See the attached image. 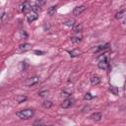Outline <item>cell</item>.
I'll return each instance as SVG.
<instances>
[{"instance_id": "5b68a950", "label": "cell", "mask_w": 126, "mask_h": 126, "mask_svg": "<svg viewBox=\"0 0 126 126\" xmlns=\"http://www.w3.org/2000/svg\"><path fill=\"white\" fill-rule=\"evenodd\" d=\"M37 18H38L37 13H36V12H33V11L29 12L28 15H27V20H28L29 23H32V22H34Z\"/></svg>"}, {"instance_id": "9a60e30c", "label": "cell", "mask_w": 126, "mask_h": 126, "mask_svg": "<svg viewBox=\"0 0 126 126\" xmlns=\"http://www.w3.org/2000/svg\"><path fill=\"white\" fill-rule=\"evenodd\" d=\"M56 10H57V6H52V7H50V8L48 9L47 14H48L49 16H52V15H54V14H55Z\"/></svg>"}, {"instance_id": "52a82bcc", "label": "cell", "mask_w": 126, "mask_h": 126, "mask_svg": "<svg viewBox=\"0 0 126 126\" xmlns=\"http://www.w3.org/2000/svg\"><path fill=\"white\" fill-rule=\"evenodd\" d=\"M73 99L72 98H66V99H64L63 100V102L61 103V107H63V108H69V107H71L72 105H73Z\"/></svg>"}, {"instance_id": "484cf974", "label": "cell", "mask_w": 126, "mask_h": 126, "mask_svg": "<svg viewBox=\"0 0 126 126\" xmlns=\"http://www.w3.org/2000/svg\"><path fill=\"white\" fill-rule=\"evenodd\" d=\"M37 1H38L39 5H43V4L45 3V0H37Z\"/></svg>"}, {"instance_id": "30bf717a", "label": "cell", "mask_w": 126, "mask_h": 126, "mask_svg": "<svg viewBox=\"0 0 126 126\" xmlns=\"http://www.w3.org/2000/svg\"><path fill=\"white\" fill-rule=\"evenodd\" d=\"M108 47H109V44H108V43H106V44H104V45H99V46H97V47L94 49V52H95V53H98V52L105 51V50L108 49Z\"/></svg>"}, {"instance_id": "4fadbf2b", "label": "cell", "mask_w": 126, "mask_h": 126, "mask_svg": "<svg viewBox=\"0 0 126 126\" xmlns=\"http://www.w3.org/2000/svg\"><path fill=\"white\" fill-rule=\"evenodd\" d=\"M83 30V26L81 24H75V26L73 27V31L75 32H81Z\"/></svg>"}, {"instance_id": "8fae6325", "label": "cell", "mask_w": 126, "mask_h": 126, "mask_svg": "<svg viewBox=\"0 0 126 126\" xmlns=\"http://www.w3.org/2000/svg\"><path fill=\"white\" fill-rule=\"evenodd\" d=\"M100 83V78L99 77H97V76H93L92 78H91V84H92V86H96V85H98Z\"/></svg>"}, {"instance_id": "9c48e42d", "label": "cell", "mask_w": 126, "mask_h": 126, "mask_svg": "<svg viewBox=\"0 0 126 126\" xmlns=\"http://www.w3.org/2000/svg\"><path fill=\"white\" fill-rule=\"evenodd\" d=\"M21 7H22V12L24 13H27L30 10H32V5L30 4V2H24Z\"/></svg>"}, {"instance_id": "d4e9b609", "label": "cell", "mask_w": 126, "mask_h": 126, "mask_svg": "<svg viewBox=\"0 0 126 126\" xmlns=\"http://www.w3.org/2000/svg\"><path fill=\"white\" fill-rule=\"evenodd\" d=\"M34 53H35V54H38V55H40V54H44L43 51H38V50H35Z\"/></svg>"}, {"instance_id": "603a6c76", "label": "cell", "mask_w": 126, "mask_h": 126, "mask_svg": "<svg viewBox=\"0 0 126 126\" xmlns=\"http://www.w3.org/2000/svg\"><path fill=\"white\" fill-rule=\"evenodd\" d=\"M38 95L39 96H46V95H48V91H42V92H39L38 93Z\"/></svg>"}, {"instance_id": "cb8c5ba5", "label": "cell", "mask_w": 126, "mask_h": 126, "mask_svg": "<svg viewBox=\"0 0 126 126\" xmlns=\"http://www.w3.org/2000/svg\"><path fill=\"white\" fill-rule=\"evenodd\" d=\"M20 35H21V37H22V38H23V37H24V38H27V37H28V33H27L25 31L20 32Z\"/></svg>"}, {"instance_id": "d6986e66", "label": "cell", "mask_w": 126, "mask_h": 126, "mask_svg": "<svg viewBox=\"0 0 126 126\" xmlns=\"http://www.w3.org/2000/svg\"><path fill=\"white\" fill-rule=\"evenodd\" d=\"M125 13H126V11H125V10H122V11L118 12V13L115 15V18H116V19H121V18L123 17V15H125Z\"/></svg>"}, {"instance_id": "ba28073f", "label": "cell", "mask_w": 126, "mask_h": 126, "mask_svg": "<svg viewBox=\"0 0 126 126\" xmlns=\"http://www.w3.org/2000/svg\"><path fill=\"white\" fill-rule=\"evenodd\" d=\"M93 121H100L101 120V118H102V114L100 113V112H94V113H93L92 115H91V117H90Z\"/></svg>"}, {"instance_id": "3957f363", "label": "cell", "mask_w": 126, "mask_h": 126, "mask_svg": "<svg viewBox=\"0 0 126 126\" xmlns=\"http://www.w3.org/2000/svg\"><path fill=\"white\" fill-rule=\"evenodd\" d=\"M98 68L102 69V70H108L109 69V63H108V60H107L106 56L100 57V60L98 62Z\"/></svg>"}, {"instance_id": "8992f818", "label": "cell", "mask_w": 126, "mask_h": 126, "mask_svg": "<svg viewBox=\"0 0 126 126\" xmlns=\"http://www.w3.org/2000/svg\"><path fill=\"white\" fill-rule=\"evenodd\" d=\"M86 10V6H84V5H81V6H77V7H75L74 9H73V15L74 16H80L84 11Z\"/></svg>"}, {"instance_id": "277c9868", "label": "cell", "mask_w": 126, "mask_h": 126, "mask_svg": "<svg viewBox=\"0 0 126 126\" xmlns=\"http://www.w3.org/2000/svg\"><path fill=\"white\" fill-rule=\"evenodd\" d=\"M38 81H39V77H38V76H33V77L29 78V79L25 82V85H26L27 87H32V86L36 85V84L38 83Z\"/></svg>"}, {"instance_id": "5bb4252c", "label": "cell", "mask_w": 126, "mask_h": 126, "mask_svg": "<svg viewBox=\"0 0 126 126\" xmlns=\"http://www.w3.org/2000/svg\"><path fill=\"white\" fill-rule=\"evenodd\" d=\"M64 25L67 26V27L73 28V27L75 26V20H74V19H69V20H67L66 22H64Z\"/></svg>"}, {"instance_id": "7a4b0ae2", "label": "cell", "mask_w": 126, "mask_h": 126, "mask_svg": "<svg viewBox=\"0 0 126 126\" xmlns=\"http://www.w3.org/2000/svg\"><path fill=\"white\" fill-rule=\"evenodd\" d=\"M32 44H30V43H22V44H20L19 45V47L17 48V50H16V52L17 53H25V52H27V51H30L31 49H32Z\"/></svg>"}, {"instance_id": "44dd1931", "label": "cell", "mask_w": 126, "mask_h": 126, "mask_svg": "<svg viewBox=\"0 0 126 126\" xmlns=\"http://www.w3.org/2000/svg\"><path fill=\"white\" fill-rule=\"evenodd\" d=\"M109 90H110V92H111L113 94H115V95H116V94H118V89H117L116 87H114V86H111Z\"/></svg>"}, {"instance_id": "e0dca14e", "label": "cell", "mask_w": 126, "mask_h": 126, "mask_svg": "<svg viewBox=\"0 0 126 126\" xmlns=\"http://www.w3.org/2000/svg\"><path fill=\"white\" fill-rule=\"evenodd\" d=\"M42 106H43L44 108H50V107L52 106V102H51L50 100H44V101L42 102Z\"/></svg>"}, {"instance_id": "7c38bea8", "label": "cell", "mask_w": 126, "mask_h": 126, "mask_svg": "<svg viewBox=\"0 0 126 126\" xmlns=\"http://www.w3.org/2000/svg\"><path fill=\"white\" fill-rule=\"evenodd\" d=\"M69 54L71 57H77V56H80L82 54V52L79 49H74L72 51H69Z\"/></svg>"}, {"instance_id": "7402d4cb", "label": "cell", "mask_w": 126, "mask_h": 126, "mask_svg": "<svg viewBox=\"0 0 126 126\" xmlns=\"http://www.w3.org/2000/svg\"><path fill=\"white\" fill-rule=\"evenodd\" d=\"M93 97H94V95H92L91 93H87L84 95V99H86V100H91V99H93Z\"/></svg>"}, {"instance_id": "6da1fadb", "label": "cell", "mask_w": 126, "mask_h": 126, "mask_svg": "<svg viewBox=\"0 0 126 126\" xmlns=\"http://www.w3.org/2000/svg\"><path fill=\"white\" fill-rule=\"evenodd\" d=\"M33 114H34V111L32 109H22L16 113V115L20 119H25V120L32 118L33 116Z\"/></svg>"}, {"instance_id": "ffe728a7", "label": "cell", "mask_w": 126, "mask_h": 126, "mask_svg": "<svg viewBox=\"0 0 126 126\" xmlns=\"http://www.w3.org/2000/svg\"><path fill=\"white\" fill-rule=\"evenodd\" d=\"M40 10V7L38 6V5H35V4H32V11H33V12H38Z\"/></svg>"}, {"instance_id": "4316f807", "label": "cell", "mask_w": 126, "mask_h": 126, "mask_svg": "<svg viewBox=\"0 0 126 126\" xmlns=\"http://www.w3.org/2000/svg\"><path fill=\"white\" fill-rule=\"evenodd\" d=\"M123 24H124V25H126V19L124 20V22H123Z\"/></svg>"}, {"instance_id": "2e32d148", "label": "cell", "mask_w": 126, "mask_h": 126, "mask_svg": "<svg viewBox=\"0 0 126 126\" xmlns=\"http://www.w3.org/2000/svg\"><path fill=\"white\" fill-rule=\"evenodd\" d=\"M16 100H17V102L22 103V102H24L25 100H27V96H25V95H18V96L16 97Z\"/></svg>"}, {"instance_id": "ac0fdd59", "label": "cell", "mask_w": 126, "mask_h": 126, "mask_svg": "<svg viewBox=\"0 0 126 126\" xmlns=\"http://www.w3.org/2000/svg\"><path fill=\"white\" fill-rule=\"evenodd\" d=\"M81 40H82L81 37H77V36H73V37H71V42H73V43H75V44L80 43Z\"/></svg>"}]
</instances>
